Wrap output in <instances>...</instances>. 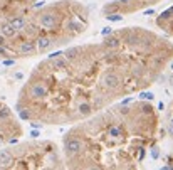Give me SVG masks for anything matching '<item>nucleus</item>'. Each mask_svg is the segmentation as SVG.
Masks as SVG:
<instances>
[{"instance_id":"obj_1","label":"nucleus","mask_w":173,"mask_h":170,"mask_svg":"<svg viewBox=\"0 0 173 170\" xmlns=\"http://www.w3.org/2000/svg\"><path fill=\"white\" fill-rule=\"evenodd\" d=\"M106 19H108L109 22H121L123 15H119V14H106Z\"/></svg>"},{"instance_id":"obj_2","label":"nucleus","mask_w":173,"mask_h":170,"mask_svg":"<svg viewBox=\"0 0 173 170\" xmlns=\"http://www.w3.org/2000/svg\"><path fill=\"white\" fill-rule=\"evenodd\" d=\"M139 98H141V99H150V101H151V99L155 98V94L151 93V91H150V93H146V91H143V93L139 94Z\"/></svg>"},{"instance_id":"obj_3","label":"nucleus","mask_w":173,"mask_h":170,"mask_svg":"<svg viewBox=\"0 0 173 170\" xmlns=\"http://www.w3.org/2000/svg\"><path fill=\"white\" fill-rule=\"evenodd\" d=\"M101 34L102 35H109V34H113V27H104L101 31Z\"/></svg>"},{"instance_id":"obj_4","label":"nucleus","mask_w":173,"mask_h":170,"mask_svg":"<svg viewBox=\"0 0 173 170\" xmlns=\"http://www.w3.org/2000/svg\"><path fill=\"white\" fill-rule=\"evenodd\" d=\"M151 157H153V158H158V157H160L158 148H153V150H151Z\"/></svg>"},{"instance_id":"obj_5","label":"nucleus","mask_w":173,"mask_h":170,"mask_svg":"<svg viewBox=\"0 0 173 170\" xmlns=\"http://www.w3.org/2000/svg\"><path fill=\"white\" fill-rule=\"evenodd\" d=\"M30 126L37 130V128H42V123H39V121H32V123H30Z\"/></svg>"},{"instance_id":"obj_6","label":"nucleus","mask_w":173,"mask_h":170,"mask_svg":"<svg viewBox=\"0 0 173 170\" xmlns=\"http://www.w3.org/2000/svg\"><path fill=\"white\" fill-rule=\"evenodd\" d=\"M30 136L32 138H37V136H39V131H30Z\"/></svg>"},{"instance_id":"obj_7","label":"nucleus","mask_w":173,"mask_h":170,"mask_svg":"<svg viewBox=\"0 0 173 170\" xmlns=\"http://www.w3.org/2000/svg\"><path fill=\"white\" fill-rule=\"evenodd\" d=\"M3 64H5V66H10V64H14V61H3Z\"/></svg>"},{"instance_id":"obj_8","label":"nucleus","mask_w":173,"mask_h":170,"mask_svg":"<svg viewBox=\"0 0 173 170\" xmlns=\"http://www.w3.org/2000/svg\"><path fill=\"white\" fill-rule=\"evenodd\" d=\"M170 133L173 135V123H171V125H170Z\"/></svg>"},{"instance_id":"obj_9","label":"nucleus","mask_w":173,"mask_h":170,"mask_svg":"<svg viewBox=\"0 0 173 170\" xmlns=\"http://www.w3.org/2000/svg\"><path fill=\"white\" fill-rule=\"evenodd\" d=\"M118 2H130V0H118Z\"/></svg>"},{"instance_id":"obj_10","label":"nucleus","mask_w":173,"mask_h":170,"mask_svg":"<svg viewBox=\"0 0 173 170\" xmlns=\"http://www.w3.org/2000/svg\"><path fill=\"white\" fill-rule=\"evenodd\" d=\"M170 81H171V84H173V78H171V79H170Z\"/></svg>"},{"instance_id":"obj_11","label":"nucleus","mask_w":173,"mask_h":170,"mask_svg":"<svg viewBox=\"0 0 173 170\" xmlns=\"http://www.w3.org/2000/svg\"><path fill=\"white\" fill-rule=\"evenodd\" d=\"M171 69H173V63H171Z\"/></svg>"},{"instance_id":"obj_12","label":"nucleus","mask_w":173,"mask_h":170,"mask_svg":"<svg viewBox=\"0 0 173 170\" xmlns=\"http://www.w3.org/2000/svg\"><path fill=\"white\" fill-rule=\"evenodd\" d=\"M171 123H173V120H171Z\"/></svg>"}]
</instances>
